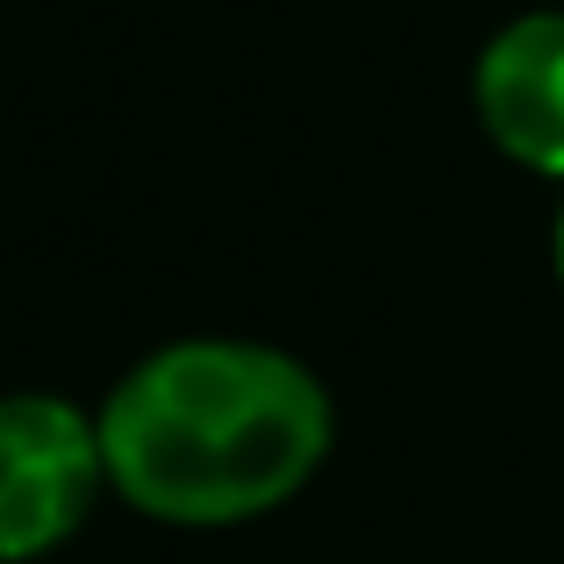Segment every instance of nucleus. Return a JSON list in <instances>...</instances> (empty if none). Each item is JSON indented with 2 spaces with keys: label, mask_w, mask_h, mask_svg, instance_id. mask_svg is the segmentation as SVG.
Here are the masks:
<instances>
[{
  "label": "nucleus",
  "mask_w": 564,
  "mask_h": 564,
  "mask_svg": "<svg viewBox=\"0 0 564 564\" xmlns=\"http://www.w3.org/2000/svg\"><path fill=\"white\" fill-rule=\"evenodd\" d=\"M94 422L108 486L172 529L272 514L322 471L336 436L322 379L243 336H186L151 350Z\"/></svg>",
  "instance_id": "1"
},
{
  "label": "nucleus",
  "mask_w": 564,
  "mask_h": 564,
  "mask_svg": "<svg viewBox=\"0 0 564 564\" xmlns=\"http://www.w3.org/2000/svg\"><path fill=\"white\" fill-rule=\"evenodd\" d=\"M108 486L100 422L51 393L0 400V564L43 557L86 522Z\"/></svg>",
  "instance_id": "2"
},
{
  "label": "nucleus",
  "mask_w": 564,
  "mask_h": 564,
  "mask_svg": "<svg viewBox=\"0 0 564 564\" xmlns=\"http://www.w3.org/2000/svg\"><path fill=\"white\" fill-rule=\"evenodd\" d=\"M471 100H479V122L500 158L564 180V14H514L479 51Z\"/></svg>",
  "instance_id": "3"
},
{
  "label": "nucleus",
  "mask_w": 564,
  "mask_h": 564,
  "mask_svg": "<svg viewBox=\"0 0 564 564\" xmlns=\"http://www.w3.org/2000/svg\"><path fill=\"white\" fill-rule=\"evenodd\" d=\"M551 258H557V286H564V207H557V236H551Z\"/></svg>",
  "instance_id": "4"
}]
</instances>
